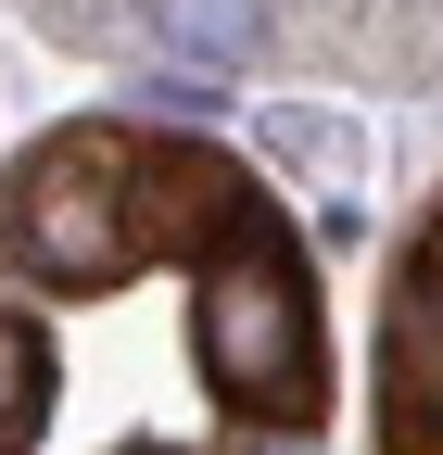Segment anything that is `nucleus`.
Wrapping results in <instances>:
<instances>
[{"label":"nucleus","mask_w":443,"mask_h":455,"mask_svg":"<svg viewBox=\"0 0 443 455\" xmlns=\"http://www.w3.org/2000/svg\"><path fill=\"white\" fill-rule=\"evenodd\" d=\"M190 341H203L215 405H241V418H317V392H329V341H317V278H304V253H292L279 215H254L241 241L203 253Z\"/></svg>","instance_id":"1"},{"label":"nucleus","mask_w":443,"mask_h":455,"mask_svg":"<svg viewBox=\"0 0 443 455\" xmlns=\"http://www.w3.org/2000/svg\"><path fill=\"white\" fill-rule=\"evenodd\" d=\"M152 26H165L178 64H241L266 38V0H152Z\"/></svg>","instance_id":"5"},{"label":"nucleus","mask_w":443,"mask_h":455,"mask_svg":"<svg viewBox=\"0 0 443 455\" xmlns=\"http://www.w3.org/2000/svg\"><path fill=\"white\" fill-rule=\"evenodd\" d=\"M140 215H152V241H241V228L266 215L254 190H241V164L229 152H203V140H165V152H140Z\"/></svg>","instance_id":"3"},{"label":"nucleus","mask_w":443,"mask_h":455,"mask_svg":"<svg viewBox=\"0 0 443 455\" xmlns=\"http://www.w3.org/2000/svg\"><path fill=\"white\" fill-rule=\"evenodd\" d=\"M13 253L38 278H64V291H101V278H127L152 253V215H140V152L115 127H77L51 140L26 178H13Z\"/></svg>","instance_id":"2"},{"label":"nucleus","mask_w":443,"mask_h":455,"mask_svg":"<svg viewBox=\"0 0 443 455\" xmlns=\"http://www.w3.org/2000/svg\"><path fill=\"white\" fill-rule=\"evenodd\" d=\"M418 455H443V443H418Z\"/></svg>","instance_id":"7"},{"label":"nucleus","mask_w":443,"mask_h":455,"mask_svg":"<svg viewBox=\"0 0 443 455\" xmlns=\"http://www.w3.org/2000/svg\"><path fill=\"white\" fill-rule=\"evenodd\" d=\"M38 418H51V355H38L26 316H0V455L38 443Z\"/></svg>","instance_id":"6"},{"label":"nucleus","mask_w":443,"mask_h":455,"mask_svg":"<svg viewBox=\"0 0 443 455\" xmlns=\"http://www.w3.org/2000/svg\"><path fill=\"white\" fill-rule=\"evenodd\" d=\"M380 379H393V418H443V241L406 266V291H393Z\"/></svg>","instance_id":"4"}]
</instances>
